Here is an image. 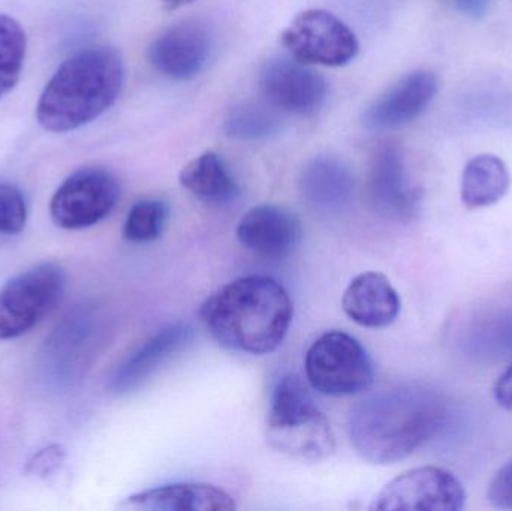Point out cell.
I'll list each match as a JSON object with an SVG mask.
<instances>
[{
    "instance_id": "obj_11",
    "label": "cell",
    "mask_w": 512,
    "mask_h": 511,
    "mask_svg": "<svg viewBox=\"0 0 512 511\" xmlns=\"http://www.w3.org/2000/svg\"><path fill=\"white\" fill-rule=\"evenodd\" d=\"M213 36L200 21L186 20L165 29L149 48L150 65L176 81H188L200 75L209 63Z\"/></svg>"
},
{
    "instance_id": "obj_22",
    "label": "cell",
    "mask_w": 512,
    "mask_h": 511,
    "mask_svg": "<svg viewBox=\"0 0 512 511\" xmlns=\"http://www.w3.org/2000/svg\"><path fill=\"white\" fill-rule=\"evenodd\" d=\"M27 36L21 24L0 14V99L20 81L26 59Z\"/></svg>"
},
{
    "instance_id": "obj_3",
    "label": "cell",
    "mask_w": 512,
    "mask_h": 511,
    "mask_svg": "<svg viewBox=\"0 0 512 511\" xmlns=\"http://www.w3.org/2000/svg\"><path fill=\"white\" fill-rule=\"evenodd\" d=\"M125 84V62L116 48L93 45L63 60L39 96L36 120L65 134L101 117L116 104Z\"/></svg>"
},
{
    "instance_id": "obj_1",
    "label": "cell",
    "mask_w": 512,
    "mask_h": 511,
    "mask_svg": "<svg viewBox=\"0 0 512 511\" xmlns=\"http://www.w3.org/2000/svg\"><path fill=\"white\" fill-rule=\"evenodd\" d=\"M447 420L448 405L441 393L421 384H403L355 405L349 440L364 461L396 464L435 438Z\"/></svg>"
},
{
    "instance_id": "obj_5",
    "label": "cell",
    "mask_w": 512,
    "mask_h": 511,
    "mask_svg": "<svg viewBox=\"0 0 512 511\" xmlns=\"http://www.w3.org/2000/svg\"><path fill=\"white\" fill-rule=\"evenodd\" d=\"M304 366L313 390L334 398L357 395L373 383V363L366 348L339 330L324 333L313 342Z\"/></svg>"
},
{
    "instance_id": "obj_27",
    "label": "cell",
    "mask_w": 512,
    "mask_h": 511,
    "mask_svg": "<svg viewBox=\"0 0 512 511\" xmlns=\"http://www.w3.org/2000/svg\"><path fill=\"white\" fill-rule=\"evenodd\" d=\"M495 399L499 407L512 413V363L496 383Z\"/></svg>"
},
{
    "instance_id": "obj_19",
    "label": "cell",
    "mask_w": 512,
    "mask_h": 511,
    "mask_svg": "<svg viewBox=\"0 0 512 511\" xmlns=\"http://www.w3.org/2000/svg\"><path fill=\"white\" fill-rule=\"evenodd\" d=\"M180 185L210 207H227L240 197V185L224 159L215 152H206L192 159L180 173Z\"/></svg>"
},
{
    "instance_id": "obj_10",
    "label": "cell",
    "mask_w": 512,
    "mask_h": 511,
    "mask_svg": "<svg viewBox=\"0 0 512 511\" xmlns=\"http://www.w3.org/2000/svg\"><path fill=\"white\" fill-rule=\"evenodd\" d=\"M259 89L268 104L289 114H312L327 99V81L298 60L276 57L264 63Z\"/></svg>"
},
{
    "instance_id": "obj_8",
    "label": "cell",
    "mask_w": 512,
    "mask_h": 511,
    "mask_svg": "<svg viewBox=\"0 0 512 511\" xmlns=\"http://www.w3.org/2000/svg\"><path fill=\"white\" fill-rule=\"evenodd\" d=\"M120 198L119 180L99 167L74 171L54 192L51 219L65 230H83L104 221Z\"/></svg>"
},
{
    "instance_id": "obj_24",
    "label": "cell",
    "mask_w": 512,
    "mask_h": 511,
    "mask_svg": "<svg viewBox=\"0 0 512 511\" xmlns=\"http://www.w3.org/2000/svg\"><path fill=\"white\" fill-rule=\"evenodd\" d=\"M26 222L27 204L23 192L11 183H0V234L17 236Z\"/></svg>"
},
{
    "instance_id": "obj_16",
    "label": "cell",
    "mask_w": 512,
    "mask_h": 511,
    "mask_svg": "<svg viewBox=\"0 0 512 511\" xmlns=\"http://www.w3.org/2000/svg\"><path fill=\"white\" fill-rule=\"evenodd\" d=\"M298 185L307 207L328 218L348 210L354 200V176L348 165L336 156H316L307 162Z\"/></svg>"
},
{
    "instance_id": "obj_6",
    "label": "cell",
    "mask_w": 512,
    "mask_h": 511,
    "mask_svg": "<svg viewBox=\"0 0 512 511\" xmlns=\"http://www.w3.org/2000/svg\"><path fill=\"white\" fill-rule=\"evenodd\" d=\"M66 288V272L60 264L41 263L6 282L0 290V341L29 333L53 311Z\"/></svg>"
},
{
    "instance_id": "obj_18",
    "label": "cell",
    "mask_w": 512,
    "mask_h": 511,
    "mask_svg": "<svg viewBox=\"0 0 512 511\" xmlns=\"http://www.w3.org/2000/svg\"><path fill=\"white\" fill-rule=\"evenodd\" d=\"M236 501L224 489L204 483H174L132 495L120 509L132 511H231Z\"/></svg>"
},
{
    "instance_id": "obj_29",
    "label": "cell",
    "mask_w": 512,
    "mask_h": 511,
    "mask_svg": "<svg viewBox=\"0 0 512 511\" xmlns=\"http://www.w3.org/2000/svg\"><path fill=\"white\" fill-rule=\"evenodd\" d=\"M192 2H195V0H164L165 6H167L168 9H179Z\"/></svg>"
},
{
    "instance_id": "obj_14",
    "label": "cell",
    "mask_w": 512,
    "mask_h": 511,
    "mask_svg": "<svg viewBox=\"0 0 512 511\" xmlns=\"http://www.w3.org/2000/svg\"><path fill=\"white\" fill-rule=\"evenodd\" d=\"M369 197L373 209L393 221H409L418 203L399 147L382 146L373 158L369 174Z\"/></svg>"
},
{
    "instance_id": "obj_26",
    "label": "cell",
    "mask_w": 512,
    "mask_h": 511,
    "mask_svg": "<svg viewBox=\"0 0 512 511\" xmlns=\"http://www.w3.org/2000/svg\"><path fill=\"white\" fill-rule=\"evenodd\" d=\"M63 458H65V452L59 446H51L39 452L33 458V462H30L29 467H32L33 473L45 476V474H50L51 471L56 470Z\"/></svg>"
},
{
    "instance_id": "obj_21",
    "label": "cell",
    "mask_w": 512,
    "mask_h": 511,
    "mask_svg": "<svg viewBox=\"0 0 512 511\" xmlns=\"http://www.w3.org/2000/svg\"><path fill=\"white\" fill-rule=\"evenodd\" d=\"M224 129L228 137L234 140L262 141L279 134L282 122L273 107L242 102L228 111Z\"/></svg>"
},
{
    "instance_id": "obj_2",
    "label": "cell",
    "mask_w": 512,
    "mask_h": 511,
    "mask_svg": "<svg viewBox=\"0 0 512 511\" xmlns=\"http://www.w3.org/2000/svg\"><path fill=\"white\" fill-rule=\"evenodd\" d=\"M200 315L221 347L264 356L285 341L294 308L276 279L251 275L219 288L203 303Z\"/></svg>"
},
{
    "instance_id": "obj_7",
    "label": "cell",
    "mask_w": 512,
    "mask_h": 511,
    "mask_svg": "<svg viewBox=\"0 0 512 511\" xmlns=\"http://www.w3.org/2000/svg\"><path fill=\"white\" fill-rule=\"evenodd\" d=\"M283 47L306 65L345 66L360 51L357 36L333 12L307 9L283 30Z\"/></svg>"
},
{
    "instance_id": "obj_9",
    "label": "cell",
    "mask_w": 512,
    "mask_h": 511,
    "mask_svg": "<svg viewBox=\"0 0 512 511\" xmlns=\"http://www.w3.org/2000/svg\"><path fill=\"white\" fill-rule=\"evenodd\" d=\"M466 494L460 480L439 467H420L391 480L373 501L378 511H459Z\"/></svg>"
},
{
    "instance_id": "obj_17",
    "label": "cell",
    "mask_w": 512,
    "mask_h": 511,
    "mask_svg": "<svg viewBox=\"0 0 512 511\" xmlns=\"http://www.w3.org/2000/svg\"><path fill=\"white\" fill-rule=\"evenodd\" d=\"M342 308L358 326L384 329L399 317L402 300L387 276L366 272L352 279L346 287Z\"/></svg>"
},
{
    "instance_id": "obj_15",
    "label": "cell",
    "mask_w": 512,
    "mask_h": 511,
    "mask_svg": "<svg viewBox=\"0 0 512 511\" xmlns=\"http://www.w3.org/2000/svg\"><path fill=\"white\" fill-rule=\"evenodd\" d=\"M194 338V329L186 323L170 324L144 342L111 375L110 389L116 395H128L140 389L162 366L182 353Z\"/></svg>"
},
{
    "instance_id": "obj_20",
    "label": "cell",
    "mask_w": 512,
    "mask_h": 511,
    "mask_svg": "<svg viewBox=\"0 0 512 511\" xmlns=\"http://www.w3.org/2000/svg\"><path fill=\"white\" fill-rule=\"evenodd\" d=\"M510 183V171L499 156H475L463 170L462 203L468 209L493 206L505 197Z\"/></svg>"
},
{
    "instance_id": "obj_23",
    "label": "cell",
    "mask_w": 512,
    "mask_h": 511,
    "mask_svg": "<svg viewBox=\"0 0 512 511\" xmlns=\"http://www.w3.org/2000/svg\"><path fill=\"white\" fill-rule=\"evenodd\" d=\"M168 216H170V209L164 200L144 198L137 201L126 216L123 237L128 242L138 243V245L155 242L164 233Z\"/></svg>"
},
{
    "instance_id": "obj_4",
    "label": "cell",
    "mask_w": 512,
    "mask_h": 511,
    "mask_svg": "<svg viewBox=\"0 0 512 511\" xmlns=\"http://www.w3.org/2000/svg\"><path fill=\"white\" fill-rule=\"evenodd\" d=\"M265 440L271 449L298 461H324L336 452L330 422L297 375H282L274 384Z\"/></svg>"
},
{
    "instance_id": "obj_28",
    "label": "cell",
    "mask_w": 512,
    "mask_h": 511,
    "mask_svg": "<svg viewBox=\"0 0 512 511\" xmlns=\"http://www.w3.org/2000/svg\"><path fill=\"white\" fill-rule=\"evenodd\" d=\"M454 8L472 18H481L490 8V0H451Z\"/></svg>"
},
{
    "instance_id": "obj_25",
    "label": "cell",
    "mask_w": 512,
    "mask_h": 511,
    "mask_svg": "<svg viewBox=\"0 0 512 511\" xmlns=\"http://www.w3.org/2000/svg\"><path fill=\"white\" fill-rule=\"evenodd\" d=\"M489 503L496 509L512 510V459L490 482Z\"/></svg>"
},
{
    "instance_id": "obj_12",
    "label": "cell",
    "mask_w": 512,
    "mask_h": 511,
    "mask_svg": "<svg viewBox=\"0 0 512 511\" xmlns=\"http://www.w3.org/2000/svg\"><path fill=\"white\" fill-rule=\"evenodd\" d=\"M237 239L243 248L267 260L288 257L301 240V222L291 210L262 204L249 210L237 225Z\"/></svg>"
},
{
    "instance_id": "obj_13",
    "label": "cell",
    "mask_w": 512,
    "mask_h": 511,
    "mask_svg": "<svg viewBox=\"0 0 512 511\" xmlns=\"http://www.w3.org/2000/svg\"><path fill=\"white\" fill-rule=\"evenodd\" d=\"M438 90L439 80L433 72H411L367 108L364 125L375 131L408 125L426 111Z\"/></svg>"
}]
</instances>
